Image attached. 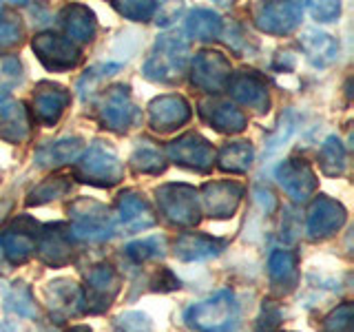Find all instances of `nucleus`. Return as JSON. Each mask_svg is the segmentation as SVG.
<instances>
[{"instance_id": "nucleus-1", "label": "nucleus", "mask_w": 354, "mask_h": 332, "mask_svg": "<svg viewBox=\"0 0 354 332\" xmlns=\"http://www.w3.org/2000/svg\"><path fill=\"white\" fill-rule=\"evenodd\" d=\"M188 64V42L182 31H166L158 36L149 60L144 64V75L153 82L173 84L180 82Z\"/></svg>"}, {"instance_id": "nucleus-2", "label": "nucleus", "mask_w": 354, "mask_h": 332, "mask_svg": "<svg viewBox=\"0 0 354 332\" xmlns=\"http://www.w3.org/2000/svg\"><path fill=\"white\" fill-rule=\"evenodd\" d=\"M186 324L197 332H237L239 306L230 290H219L217 295L191 306L184 313Z\"/></svg>"}, {"instance_id": "nucleus-3", "label": "nucleus", "mask_w": 354, "mask_h": 332, "mask_svg": "<svg viewBox=\"0 0 354 332\" xmlns=\"http://www.w3.org/2000/svg\"><path fill=\"white\" fill-rule=\"evenodd\" d=\"M75 177L97 188H111L124 180V164L104 142H93L75 162Z\"/></svg>"}, {"instance_id": "nucleus-4", "label": "nucleus", "mask_w": 354, "mask_h": 332, "mask_svg": "<svg viewBox=\"0 0 354 332\" xmlns=\"http://www.w3.org/2000/svg\"><path fill=\"white\" fill-rule=\"evenodd\" d=\"M71 235L75 241H106L115 235L118 224L111 210L91 197H80L69 206Z\"/></svg>"}, {"instance_id": "nucleus-5", "label": "nucleus", "mask_w": 354, "mask_h": 332, "mask_svg": "<svg viewBox=\"0 0 354 332\" xmlns=\"http://www.w3.org/2000/svg\"><path fill=\"white\" fill-rule=\"evenodd\" d=\"M155 202H158L160 215L173 226L191 228L202 219L199 193L191 184H162L160 188H155Z\"/></svg>"}, {"instance_id": "nucleus-6", "label": "nucleus", "mask_w": 354, "mask_h": 332, "mask_svg": "<svg viewBox=\"0 0 354 332\" xmlns=\"http://www.w3.org/2000/svg\"><path fill=\"white\" fill-rule=\"evenodd\" d=\"M122 279L118 270L109 264L91 266L84 273V288H82V313L102 315L113 306L115 297L120 295Z\"/></svg>"}, {"instance_id": "nucleus-7", "label": "nucleus", "mask_w": 354, "mask_h": 332, "mask_svg": "<svg viewBox=\"0 0 354 332\" xmlns=\"http://www.w3.org/2000/svg\"><path fill=\"white\" fill-rule=\"evenodd\" d=\"M38 232L40 226L38 221L31 217H16L14 221L0 230V248L9 264L20 266L27 264L33 255H36V243H38Z\"/></svg>"}, {"instance_id": "nucleus-8", "label": "nucleus", "mask_w": 354, "mask_h": 332, "mask_svg": "<svg viewBox=\"0 0 354 332\" xmlns=\"http://www.w3.org/2000/svg\"><path fill=\"white\" fill-rule=\"evenodd\" d=\"M97 116L109 131H129L138 122V107L133 104L131 89L127 84L109 86L97 102Z\"/></svg>"}, {"instance_id": "nucleus-9", "label": "nucleus", "mask_w": 354, "mask_h": 332, "mask_svg": "<svg viewBox=\"0 0 354 332\" xmlns=\"http://www.w3.org/2000/svg\"><path fill=\"white\" fill-rule=\"evenodd\" d=\"M230 60L221 51L204 49L195 53L191 64V84L204 93L215 95L224 91L230 80Z\"/></svg>"}, {"instance_id": "nucleus-10", "label": "nucleus", "mask_w": 354, "mask_h": 332, "mask_svg": "<svg viewBox=\"0 0 354 332\" xmlns=\"http://www.w3.org/2000/svg\"><path fill=\"white\" fill-rule=\"evenodd\" d=\"M31 49L38 55L44 69L49 71H71L82 60L80 49L53 31H42L31 40Z\"/></svg>"}, {"instance_id": "nucleus-11", "label": "nucleus", "mask_w": 354, "mask_h": 332, "mask_svg": "<svg viewBox=\"0 0 354 332\" xmlns=\"http://www.w3.org/2000/svg\"><path fill=\"white\" fill-rule=\"evenodd\" d=\"M304 9L301 3H257L252 7V22L270 36H288L301 25Z\"/></svg>"}, {"instance_id": "nucleus-12", "label": "nucleus", "mask_w": 354, "mask_h": 332, "mask_svg": "<svg viewBox=\"0 0 354 332\" xmlns=\"http://www.w3.org/2000/svg\"><path fill=\"white\" fill-rule=\"evenodd\" d=\"M36 252L40 261L51 268H62V266L71 264L75 255V237L71 235L69 224L53 221V224L42 226L38 232Z\"/></svg>"}, {"instance_id": "nucleus-13", "label": "nucleus", "mask_w": 354, "mask_h": 332, "mask_svg": "<svg viewBox=\"0 0 354 332\" xmlns=\"http://www.w3.org/2000/svg\"><path fill=\"white\" fill-rule=\"evenodd\" d=\"M166 155L177 166H184L188 171L208 173L215 164V149L199 133H184L166 147Z\"/></svg>"}, {"instance_id": "nucleus-14", "label": "nucleus", "mask_w": 354, "mask_h": 332, "mask_svg": "<svg viewBox=\"0 0 354 332\" xmlns=\"http://www.w3.org/2000/svg\"><path fill=\"white\" fill-rule=\"evenodd\" d=\"M274 177L279 186L288 193V197H292V202L304 204L310 197L317 193V173L306 160L299 158H288L279 166H277Z\"/></svg>"}, {"instance_id": "nucleus-15", "label": "nucleus", "mask_w": 354, "mask_h": 332, "mask_svg": "<svg viewBox=\"0 0 354 332\" xmlns=\"http://www.w3.org/2000/svg\"><path fill=\"white\" fill-rule=\"evenodd\" d=\"M226 89L235 102L254 111V113H266L270 109L268 82H266V77L259 71L241 69L237 73H232Z\"/></svg>"}, {"instance_id": "nucleus-16", "label": "nucleus", "mask_w": 354, "mask_h": 332, "mask_svg": "<svg viewBox=\"0 0 354 332\" xmlns=\"http://www.w3.org/2000/svg\"><path fill=\"white\" fill-rule=\"evenodd\" d=\"M348 219L346 208L341 202L332 199L328 195H319L308 210V221H306V230L310 239H328L335 235L337 230L343 228Z\"/></svg>"}, {"instance_id": "nucleus-17", "label": "nucleus", "mask_w": 354, "mask_h": 332, "mask_svg": "<svg viewBox=\"0 0 354 332\" xmlns=\"http://www.w3.org/2000/svg\"><path fill=\"white\" fill-rule=\"evenodd\" d=\"M243 197V186L230 180H217L206 182L202 186V197L199 206L206 210L208 217L213 219H228L237 213Z\"/></svg>"}, {"instance_id": "nucleus-18", "label": "nucleus", "mask_w": 354, "mask_h": 332, "mask_svg": "<svg viewBox=\"0 0 354 332\" xmlns=\"http://www.w3.org/2000/svg\"><path fill=\"white\" fill-rule=\"evenodd\" d=\"M191 116H193L191 104L177 93L160 95L151 100V104H149V124L153 131H160V133H169V131L184 127L186 122L191 120Z\"/></svg>"}, {"instance_id": "nucleus-19", "label": "nucleus", "mask_w": 354, "mask_h": 332, "mask_svg": "<svg viewBox=\"0 0 354 332\" xmlns=\"http://www.w3.org/2000/svg\"><path fill=\"white\" fill-rule=\"evenodd\" d=\"M69 102H71V93L62 84H55L49 80H42L36 84V91H33V113H36L40 124L44 127L58 124Z\"/></svg>"}, {"instance_id": "nucleus-20", "label": "nucleus", "mask_w": 354, "mask_h": 332, "mask_svg": "<svg viewBox=\"0 0 354 332\" xmlns=\"http://www.w3.org/2000/svg\"><path fill=\"white\" fill-rule=\"evenodd\" d=\"M115 210H118V224L127 232L147 230V228L155 226V221H158L151 204L136 191L120 193L118 202H115Z\"/></svg>"}, {"instance_id": "nucleus-21", "label": "nucleus", "mask_w": 354, "mask_h": 332, "mask_svg": "<svg viewBox=\"0 0 354 332\" xmlns=\"http://www.w3.org/2000/svg\"><path fill=\"white\" fill-rule=\"evenodd\" d=\"M51 315L58 324L82 313V288L71 279H55L44 288Z\"/></svg>"}, {"instance_id": "nucleus-22", "label": "nucleus", "mask_w": 354, "mask_h": 332, "mask_svg": "<svg viewBox=\"0 0 354 332\" xmlns=\"http://www.w3.org/2000/svg\"><path fill=\"white\" fill-rule=\"evenodd\" d=\"M199 118L219 133H241L248 124L246 113L241 109H237L228 100L215 98L199 102Z\"/></svg>"}, {"instance_id": "nucleus-23", "label": "nucleus", "mask_w": 354, "mask_h": 332, "mask_svg": "<svg viewBox=\"0 0 354 332\" xmlns=\"http://www.w3.org/2000/svg\"><path fill=\"white\" fill-rule=\"evenodd\" d=\"M29 116L22 102L9 93H0V140L22 144L29 138Z\"/></svg>"}, {"instance_id": "nucleus-24", "label": "nucleus", "mask_w": 354, "mask_h": 332, "mask_svg": "<svg viewBox=\"0 0 354 332\" xmlns=\"http://www.w3.org/2000/svg\"><path fill=\"white\" fill-rule=\"evenodd\" d=\"M226 241L204 235V232H182L173 243V255L180 261H206L224 250Z\"/></svg>"}, {"instance_id": "nucleus-25", "label": "nucleus", "mask_w": 354, "mask_h": 332, "mask_svg": "<svg viewBox=\"0 0 354 332\" xmlns=\"http://www.w3.org/2000/svg\"><path fill=\"white\" fill-rule=\"evenodd\" d=\"M58 25L62 27L66 40L91 42L97 33L95 14L86 5H66L58 14Z\"/></svg>"}, {"instance_id": "nucleus-26", "label": "nucleus", "mask_w": 354, "mask_h": 332, "mask_svg": "<svg viewBox=\"0 0 354 332\" xmlns=\"http://www.w3.org/2000/svg\"><path fill=\"white\" fill-rule=\"evenodd\" d=\"M268 277L274 295H290L299 286V266L292 250L277 248L268 257Z\"/></svg>"}, {"instance_id": "nucleus-27", "label": "nucleus", "mask_w": 354, "mask_h": 332, "mask_svg": "<svg viewBox=\"0 0 354 332\" xmlns=\"http://www.w3.org/2000/svg\"><path fill=\"white\" fill-rule=\"evenodd\" d=\"M84 153V140L71 136V138H60L55 142L44 144L36 153V162L40 169H60L64 164H73L80 160Z\"/></svg>"}, {"instance_id": "nucleus-28", "label": "nucleus", "mask_w": 354, "mask_h": 332, "mask_svg": "<svg viewBox=\"0 0 354 332\" xmlns=\"http://www.w3.org/2000/svg\"><path fill=\"white\" fill-rule=\"evenodd\" d=\"M299 47L304 49L306 58L310 60V64L319 66V69H324V66H330L339 58V42L337 38H332L330 33H324V31H315V29H308L301 33V38H299Z\"/></svg>"}, {"instance_id": "nucleus-29", "label": "nucleus", "mask_w": 354, "mask_h": 332, "mask_svg": "<svg viewBox=\"0 0 354 332\" xmlns=\"http://www.w3.org/2000/svg\"><path fill=\"white\" fill-rule=\"evenodd\" d=\"M252 144L246 140H237V142H228L215 153V162L224 173H248L252 166Z\"/></svg>"}, {"instance_id": "nucleus-30", "label": "nucleus", "mask_w": 354, "mask_h": 332, "mask_svg": "<svg viewBox=\"0 0 354 332\" xmlns=\"http://www.w3.org/2000/svg\"><path fill=\"white\" fill-rule=\"evenodd\" d=\"M221 29H224V22H221L219 14L213 9H193L186 18V31L188 36L195 40H215L221 36Z\"/></svg>"}, {"instance_id": "nucleus-31", "label": "nucleus", "mask_w": 354, "mask_h": 332, "mask_svg": "<svg viewBox=\"0 0 354 332\" xmlns=\"http://www.w3.org/2000/svg\"><path fill=\"white\" fill-rule=\"evenodd\" d=\"M129 164L133 171L142 173V175H160L166 169L164 153L155 147L151 140L138 142V147L133 149L131 158H129Z\"/></svg>"}, {"instance_id": "nucleus-32", "label": "nucleus", "mask_w": 354, "mask_h": 332, "mask_svg": "<svg viewBox=\"0 0 354 332\" xmlns=\"http://www.w3.org/2000/svg\"><path fill=\"white\" fill-rule=\"evenodd\" d=\"M73 188L71 177L66 175H51L47 180H42L36 188H31L27 195V206H42L49 204L53 199H60L64 195H69Z\"/></svg>"}, {"instance_id": "nucleus-33", "label": "nucleus", "mask_w": 354, "mask_h": 332, "mask_svg": "<svg viewBox=\"0 0 354 332\" xmlns=\"http://www.w3.org/2000/svg\"><path fill=\"white\" fill-rule=\"evenodd\" d=\"M319 166L328 177H339L348 169V153L337 136L326 138L319 149Z\"/></svg>"}, {"instance_id": "nucleus-34", "label": "nucleus", "mask_w": 354, "mask_h": 332, "mask_svg": "<svg viewBox=\"0 0 354 332\" xmlns=\"http://www.w3.org/2000/svg\"><path fill=\"white\" fill-rule=\"evenodd\" d=\"M166 252V239L164 237H147L140 241H133L124 248V255L136 264H144L151 259H160Z\"/></svg>"}, {"instance_id": "nucleus-35", "label": "nucleus", "mask_w": 354, "mask_h": 332, "mask_svg": "<svg viewBox=\"0 0 354 332\" xmlns=\"http://www.w3.org/2000/svg\"><path fill=\"white\" fill-rule=\"evenodd\" d=\"M113 9L133 22H149L160 11V5L153 0H113Z\"/></svg>"}, {"instance_id": "nucleus-36", "label": "nucleus", "mask_w": 354, "mask_h": 332, "mask_svg": "<svg viewBox=\"0 0 354 332\" xmlns=\"http://www.w3.org/2000/svg\"><path fill=\"white\" fill-rule=\"evenodd\" d=\"M22 40V22L9 7L0 9V49L14 47Z\"/></svg>"}, {"instance_id": "nucleus-37", "label": "nucleus", "mask_w": 354, "mask_h": 332, "mask_svg": "<svg viewBox=\"0 0 354 332\" xmlns=\"http://www.w3.org/2000/svg\"><path fill=\"white\" fill-rule=\"evenodd\" d=\"M352 321H354V306L346 302L337 306L321 321V332H352Z\"/></svg>"}, {"instance_id": "nucleus-38", "label": "nucleus", "mask_w": 354, "mask_h": 332, "mask_svg": "<svg viewBox=\"0 0 354 332\" xmlns=\"http://www.w3.org/2000/svg\"><path fill=\"white\" fill-rule=\"evenodd\" d=\"M22 82V64L16 55H0V93H9Z\"/></svg>"}, {"instance_id": "nucleus-39", "label": "nucleus", "mask_w": 354, "mask_h": 332, "mask_svg": "<svg viewBox=\"0 0 354 332\" xmlns=\"http://www.w3.org/2000/svg\"><path fill=\"white\" fill-rule=\"evenodd\" d=\"M7 306L18 315L33 317L36 315V306H33V297L25 284H14L11 293L7 295Z\"/></svg>"}, {"instance_id": "nucleus-40", "label": "nucleus", "mask_w": 354, "mask_h": 332, "mask_svg": "<svg viewBox=\"0 0 354 332\" xmlns=\"http://www.w3.org/2000/svg\"><path fill=\"white\" fill-rule=\"evenodd\" d=\"M115 330L118 332H151L153 324L149 315L138 313V310H131V313L120 315L115 321Z\"/></svg>"}, {"instance_id": "nucleus-41", "label": "nucleus", "mask_w": 354, "mask_h": 332, "mask_svg": "<svg viewBox=\"0 0 354 332\" xmlns=\"http://www.w3.org/2000/svg\"><path fill=\"white\" fill-rule=\"evenodd\" d=\"M281 308L274 302H263L261 315L257 319V332H274L281 326Z\"/></svg>"}, {"instance_id": "nucleus-42", "label": "nucleus", "mask_w": 354, "mask_h": 332, "mask_svg": "<svg viewBox=\"0 0 354 332\" xmlns=\"http://www.w3.org/2000/svg\"><path fill=\"white\" fill-rule=\"evenodd\" d=\"M308 11L317 22H335L341 14V3L335 0H321V3H308Z\"/></svg>"}, {"instance_id": "nucleus-43", "label": "nucleus", "mask_w": 354, "mask_h": 332, "mask_svg": "<svg viewBox=\"0 0 354 332\" xmlns=\"http://www.w3.org/2000/svg\"><path fill=\"white\" fill-rule=\"evenodd\" d=\"M153 290H160V293H169V290H177L180 288V279L169 270V268H160V273L153 277Z\"/></svg>"}, {"instance_id": "nucleus-44", "label": "nucleus", "mask_w": 354, "mask_h": 332, "mask_svg": "<svg viewBox=\"0 0 354 332\" xmlns=\"http://www.w3.org/2000/svg\"><path fill=\"white\" fill-rule=\"evenodd\" d=\"M66 332H91V328H88V326H73V328H69Z\"/></svg>"}]
</instances>
